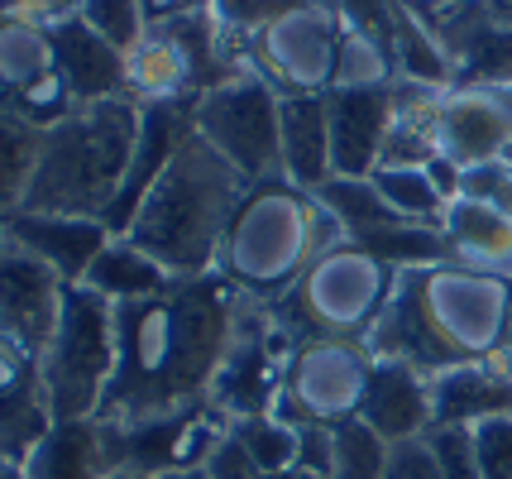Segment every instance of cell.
<instances>
[{
  "mask_svg": "<svg viewBox=\"0 0 512 479\" xmlns=\"http://www.w3.org/2000/svg\"><path fill=\"white\" fill-rule=\"evenodd\" d=\"M245 312L249 297L216 269L178 278L158 297L115 302V374L96 417L144 422L211 403Z\"/></svg>",
  "mask_w": 512,
  "mask_h": 479,
  "instance_id": "cell-1",
  "label": "cell"
},
{
  "mask_svg": "<svg viewBox=\"0 0 512 479\" xmlns=\"http://www.w3.org/2000/svg\"><path fill=\"white\" fill-rule=\"evenodd\" d=\"M512 336V278L479 274L465 264L402 269L398 288L369 331L374 360H402L436 379L455 365L493 360Z\"/></svg>",
  "mask_w": 512,
  "mask_h": 479,
  "instance_id": "cell-2",
  "label": "cell"
},
{
  "mask_svg": "<svg viewBox=\"0 0 512 479\" xmlns=\"http://www.w3.org/2000/svg\"><path fill=\"white\" fill-rule=\"evenodd\" d=\"M245 192V178L197 130H187L173 163L149 187V197L134 211L125 235L144 254H154L173 278L211 274L225 230H230V216H235Z\"/></svg>",
  "mask_w": 512,
  "mask_h": 479,
  "instance_id": "cell-3",
  "label": "cell"
},
{
  "mask_svg": "<svg viewBox=\"0 0 512 479\" xmlns=\"http://www.w3.org/2000/svg\"><path fill=\"white\" fill-rule=\"evenodd\" d=\"M340 240L345 230L316 192L288 178L249 183L221 240L216 274L235 283L249 302H278Z\"/></svg>",
  "mask_w": 512,
  "mask_h": 479,
  "instance_id": "cell-4",
  "label": "cell"
},
{
  "mask_svg": "<svg viewBox=\"0 0 512 479\" xmlns=\"http://www.w3.org/2000/svg\"><path fill=\"white\" fill-rule=\"evenodd\" d=\"M139 144V106L130 96L77 101L72 111L44 130V149L34 163V183L20 211L106 221L130 173Z\"/></svg>",
  "mask_w": 512,
  "mask_h": 479,
  "instance_id": "cell-5",
  "label": "cell"
},
{
  "mask_svg": "<svg viewBox=\"0 0 512 479\" xmlns=\"http://www.w3.org/2000/svg\"><path fill=\"white\" fill-rule=\"evenodd\" d=\"M398 288V269L340 240L316 259L307 274L292 283L278 302H259L268 321L283 331V341H316V336H340V341H369L379 326L388 297Z\"/></svg>",
  "mask_w": 512,
  "mask_h": 479,
  "instance_id": "cell-6",
  "label": "cell"
},
{
  "mask_svg": "<svg viewBox=\"0 0 512 479\" xmlns=\"http://www.w3.org/2000/svg\"><path fill=\"white\" fill-rule=\"evenodd\" d=\"M115 374V302L91 293L87 283H67L63 312L48 345L39 350L48 408L58 422L96 417Z\"/></svg>",
  "mask_w": 512,
  "mask_h": 479,
  "instance_id": "cell-7",
  "label": "cell"
},
{
  "mask_svg": "<svg viewBox=\"0 0 512 479\" xmlns=\"http://www.w3.org/2000/svg\"><path fill=\"white\" fill-rule=\"evenodd\" d=\"M192 130L245 183L283 178V96L254 68L230 72L192 101Z\"/></svg>",
  "mask_w": 512,
  "mask_h": 479,
  "instance_id": "cell-8",
  "label": "cell"
},
{
  "mask_svg": "<svg viewBox=\"0 0 512 479\" xmlns=\"http://www.w3.org/2000/svg\"><path fill=\"white\" fill-rule=\"evenodd\" d=\"M369 374H374V350L364 341H340V336L297 341L288 350L283 384L268 412L297 427H340L364 408Z\"/></svg>",
  "mask_w": 512,
  "mask_h": 479,
  "instance_id": "cell-9",
  "label": "cell"
},
{
  "mask_svg": "<svg viewBox=\"0 0 512 479\" xmlns=\"http://www.w3.org/2000/svg\"><path fill=\"white\" fill-rule=\"evenodd\" d=\"M345 20L335 0H297L249 39V68L278 96H321L335 82Z\"/></svg>",
  "mask_w": 512,
  "mask_h": 479,
  "instance_id": "cell-10",
  "label": "cell"
},
{
  "mask_svg": "<svg viewBox=\"0 0 512 479\" xmlns=\"http://www.w3.org/2000/svg\"><path fill=\"white\" fill-rule=\"evenodd\" d=\"M106 451L111 470H139V475H168V470H201L211 451L230 436V417L216 403H197L182 412L144 417V422H106Z\"/></svg>",
  "mask_w": 512,
  "mask_h": 479,
  "instance_id": "cell-11",
  "label": "cell"
},
{
  "mask_svg": "<svg viewBox=\"0 0 512 479\" xmlns=\"http://www.w3.org/2000/svg\"><path fill=\"white\" fill-rule=\"evenodd\" d=\"M63 278L39 254H29L0 230V336L29 345L34 355L48 345L63 312Z\"/></svg>",
  "mask_w": 512,
  "mask_h": 479,
  "instance_id": "cell-12",
  "label": "cell"
},
{
  "mask_svg": "<svg viewBox=\"0 0 512 479\" xmlns=\"http://www.w3.org/2000/svg\"><path fill=\"white\" fill-rule=\"evenodd\" d=\"M326 120H331L335 178H374L388 130H393V82H383V87H331L326 92Z\"/></svg>",
  "mask_w": 512,
  "mask_h": 479,
  "instance_id": "cell-13",
  "label": "cell"
},
{
  "mask_svg": "<svg viewBox=\"0 0 512 479\" xmlns=\"http://www.w3.org/2000/svg\"><path fill=\"white\" fill-rule=\"evenodd\" d=\"M441 159L460 173L493 163L512 144V92H479V87H450L436 120Z\"/></svg>",
  "mask_w": 512,
  "mask_h": 479,
  "instance_id": "cell-14",
  "label": "cell"
},
{
  "mask_svg": "<svg viewBox=\"0 0 512 479\" xmlns=\"http://www.w3.org/2000/svg\"><path fill=\"white\" fill-rule=\"evenodd\" d=\"M0 230L24 245L29 254H39L63 283H82L91 269V259L106 250L111 230L106 221H77V216H44V211H15L5 216Z\"/></svg>",
  "mask_w": 512,
  "mask_h": 479,
  "instance_id": "cell-15",
  "label": "cell"
},
{
  "mask_svg": "<svg viewBox=\"0 0 512 479\" xmlns=\"http://www.w3.org/2000/svg\"><path fill=\"white\" fill-rule=\"evenodd\" d=\"M436 427H474L489 417H512V360L508 350L493 360L455 365L431 379Z\"/></svg>",
  "mask_w": 512,
  "mask_h": 479,
  "instance_id": "cell-16",
  "label": "cell"
},
{
  "mask_svg": "<svg viewBox=\"0 0 512 479\" xmlns=\"http://www.w3.org/2000/svg\"><path fill=\"white\" fill-rule=\"evenodd\" d=\"M53 34V63L58 77L67 82V92L77 101H111L125 96V53H115L82 15H63V20H48Z\"/></svg>",
  "mask_w": 512,
  "mask_h": 479,
  "instance_id": "cell-17",
  "label": "cell"
},
{
  "mask_svg": "<svg viewBox=\"0 0 512 479\" xmlns=\"http://www.w3.org/2000/svg\"><path fill=\"white\" fill-rule=\"evenodd\" d=\"M359 417H364L388 446H393V441L426 436L436 427L431 379L417 374L412 365H402V360H374V374H369V393H364Z\"/></svg>",
  "mask_w": 512,
  "mask_h": 479,
  "instance_id": "cell-18",
  "label": "cell"
},
{
  "mask_svg": "<svg viewBox=\"0 0 512 479\" xmlns=\"http://www.w3.org/2000/svg\"><path fill=\"white\" fill-rule=\"evenodd\" d=\"M441 235H446L450 264L512 278V216L508 211H493L484 202L455 197L446 206V216H441Z\"/></svg>",
  "mask_w": 512,
  "mask_h": 479,
  "instance_id": "cell-19",
  "label": "cell"
},
{
  "mask_svg": "<svg viewBox=\"0 0 512 479\" xmlns=\"http://www.w3.org/2000/svg\"><path fill=\"white\" fill-rule=\"evenodd\" d=\"M106 475H111V451H106L101 417L53 422V432L24 460V479H106Z\"/></svg>",
  "mask_w": 512,
  "mask_h": 479,
  "instance_id": "cell-20",
  "label": "cell"
},
{
  "mask_svg": "<svg viewBox=\"0 0 512 479\" xmlns=\"http://www.w3.org/2000/svg\"><path fill=\"white\" fill-rule=\"evenodd\" d=\"M283 178L316 192L331 183V120L326 92L321 96H283Z\"/></svg>",
  "mask_w": 512,
  "mask_h": 479,
  "instance_id": "cell-21",
  "label": "cell"
},
{
  "mask_svg": "<svg viewBox=\"0 0 512 479\" xmlns=\"http://www.w3.org/2000/svg\"><path fill=\"white\" fill-rule=\"evenodd\" d=\"M82 283H87L91 293L111 297V302H139V297H158L163 288H173L178 278L168 274L154 254L139 250L130 235H111L106 250L91 259Z\"/></svg>",
  "mask_w": 512,
  "mask_h": 479,
  "instance_id": "cell-22",
  "label": "cell"
},
{
  "mask_svg": "<svg viewBox=\"0 0 512 479\" xmlns=\"http://www.w3.org/2000/svg\"><path fill=\"white\" fill-rule=\"evenodd\" d=\"M53 72H58V63H53L48 20L5 10V15H0V82L10 87V101L20 92H29V87H39Z\"/></svg>",
  "mask_w": 512,
  "mask_h": 479,
  "instance_id": "cell-23",
  "label": "cell"
},
{
  "mask_svg": "<svg viewBox=\"0 0 512 479\" xmlns=\"http://www.w3.org/2000/svg\"><path fill=\"white\" fill-rule=\"evenodd\" d=\"M455 63V87H479V92H512V15L498 0V15L469 34Z\"/></svg>",
  "mask_w": 512,
  "mask_h": 479,
  "instance_id": "cell-24",
  "label": "cell"
},
{
  "mask_svg": "<svg viewBox=\"0 0 512 479\" xmlns=\"http://www.w3.org/2000/svg\"><path fill=\"white\" fill-rule=\"evenodd\" d=\"M39 149H44V130L29 115L15 111L10 101H0V221L24 206Z\"/></svg>",
  "mask_w": 512,
  "mask_h": 479,
  "instance_id": "cell-25",
  "label": "cell"
},
{
  "mask_svg": "<svg viewBox=\"0 0 512 479\" xmlns=\"http://www.w3.org/2000/svg\"><path fill=\"white\" fill-rule=\"evenodd\" d=\"M53 408H48V393H44V379L39 384L20 388L0 403V460L5 465H24L29 451L53 432Z\"/></svg>",
  "mask_w": 512,
  "mask_h": 479,
  "instance_id": "cell-26",
  "label": "cell"
},
{
  "mask_svg": "<svg viewBox=\"0 0 512 479\" xmlns=\"http://www.w3.org/2000/svg\"><path fill=\"white\" fill-rule=\"evenodd\" d=\"M369 183L379 187V197L398 216L422 221V226H441V216H446V206H450V197L441 192L431 168H374Z\"/></svg>",
  "mask_w": 512,
  "mask_h": 479,
  "instance_id": "cell-27",
  "label": "cell"
},
{
  "mask_svg": "<svg viewBox=\"0 0 512 479\" xmlns=\"http://www.w3.org/2000/svg\"><path fill=\"white\" fill-rule=\"evenodd\" d=\"M230 436L254 456V465L264 475H278V470L297 465V446H302V427L297 422H283L273 412H254V417H235Z\"/></svg>",
  "mask_w": 512,
  "mask_h": 479,
  "instance_id": "cell-28",
  "label": "cell"
},
{
  "mask_svg": "<svg viewBox=\"0 0 512 479\" xmlns=\"http://www.w3.org/2000/svg\"><path fill=\"white\" fill-rule=\"evenodd\" d=\"M388 441L364 417L331 427V479H383L388 470Z\"/></svg>",
  "mask_w": 512,
  "mask_h": 479,
  "instance_id": "cell-29",
  "label": "cell"
},
{
  "mask_svg": "<svg viewBox=\"0 0 512 479\" xmlns=\"http://www.w3.org/2000/svg\"><path fill=\"white\" fill-rule=\"evenodd\" d=\"M398 68H393V53L383 44H374L369 34H359L345 24L340 34V53H335V82L331 87H383L393 82Z\"/></svg>",
  "mask_w": 512,
  "mask_h": 479,
  "instance_id": "cell-30",
  "label": "cell"
},
{
  "mask_svg": "<svg viewBox=\"0 0 512 479\" xmlns=\"http://www.w3.org/2000/svg\"><path fill=\"white\" fill-rule=\"evenodd\" d=\"M77 15H82V20H87L115 53H125V58H130L134 48L144 44V34H149L144 0H82Z\"/></svg>",
  "mask_w": 512,
  "mask_h": 479,
  "instance_id": "cell-31",
  "label": "cell"
},
{
  "mask_svg": "<svg viewBox=\"0 0 512 479\" xmlns=\"http://www.w3.org/2000/svg\"><path fill=\"white\" fill-rule=\"evenodd\" d=\"M288 5H297V0H211V15H216V24H221L230 39H240L249 48V39L264 24L278 20Z\"/></svg>",
  "mask_w": 512,
  "mask_h": 479,
  "instance_id": "cell-32",
  "label": "cell"
},
{
  "mask_svg": "<svg viewBox=\"0 0 512 479\" xmlns=\"http://www.w3.org/2000/svg\"><path fill=\"white\" fill-rule=\"evenodd\" d=\"M474 456H479V479H512V417H489L474 422Z\"/></svg>",
  "mask_w": 512,
  "mask_h": 479,
  "instance_id": "cell-33",
  "label": "cell"
},
{
  "mask_svg": "<svg viewBox=\"0 0 512 479\" xmlns=\"http://www.w3.org/2000/svg\"><path fill=\"white\" fill-rule=\"evenodd\" d=\"M455 197H469V202H484L493 211H508L512 216V163L493 159V163H479V168H465Z\"/></svg>",
  "mask_w": 512,
  "mask_h": 479,
  "instance_id": "cell-34",
  "label": "cell"
},
{
  "mask_svg": "<svg viewBox=\"0 0 512 479\" xmlns=\"http://www.w3.org/2000/svg\"><path fill=\"white\" fill-rule=\"evenodd\" d=\"M436 465L446 479H479V456H474V432L469 427H431L426 432Z\"/></svg>",
  "mask_w": 512,
  "mask_h": 479,
  "instance_id": "cell-35",
  "label": "cell"
},
{
  "mask_svg": "<svg viewBox=\"0 0 512 479\" xmlns=\"http://www.w3.org/2000/svg\"><path fill=\"white\" fill-rule=\"evenodd\" d=\"M383 479H446V475H441V465H436L431 441H426V436H412V441H393Z\"/></svg>",
  "mask_w": 512,
  "mask_h": 479,
  "instance_id": "cell-36",
  "label": "cell"
},
{
  "mask_svg": "<svg viewBox=\"0 0 512 479\" xmlns=\"http://www.w3.org/2000/svg\"><path fill=\"white\" fill-rule=\"evenodd\" d=\"M29 384H39V355H34L29 345L0 336V403Z\"/></svg>",
  "mask_w": 512,
  "mask_h": 479,
  "instance_id": "cell-37",
  "label": "cell"
},
{
  "mask_svg": "<svg viewBox=\"0 0 512 479\" xmlns=\"http://www.w3.org/2000/svg\"><path fill=\"white\" fill-rule=\"evenodd\" d=\"M201 470H206V479H264V470L254 465V456H249L235 436H225Z\"/></svg>",
  "mask_w": 512,
  "mask_h": 479,
  "instance_id": "cell-38",
  "label": "cell"
},
{
  "mask_svg": "<svg viewBox=\"0 0 512 479\" xmlns=\"http://www.w3.org/2000/svg\"><path fill=\"white\" fill-rule=\"evenodd\" d=\"M297 470H307L312 479H331V427H302Z\"/></svg>",
  "mask_w": 512,
  "mask_h": 479,
  "instance_id": "cell-39",
  "label": "cell"
},
{
  "mask_svg": "<svg viewBox=\"0 0 512 479\" xmlns=\"http://www.w3.org/2000/svg\"><path fill=\"white\" fill-rule=\"evenodd\" d=\"M211 0H144V15L149 24H173V20H187V15H201Z\"/></svg>",
  "mask_w": 512,
  "mask_h": 479,
  "instance_id": "cell-40",
  "label": "cell"
},
{
  "mask_svg": "<svg viewBox=\"0 0 512 479\" xmlns=\"http://www.w3.org/2000/svg\"><path fill=\"white\" fill-rule=\"evenodd\" d=\"M5 5L20 15H34V20H63V15H77L82 0H5Z\"/></svg>",
  "mask_w": 512,
  "mask_h": 479,
  "instance_id": "cell-41",
  "label": "cell"
},
{
  "mask_svg": "<svg viewBox=\"0 0 512 479\" xmlns=\"http://www.w3.org/2000/svg\"><path fill=\"white\" fill-rule=\"evenodd\" d=\"M407 10H417V15H441L450 5H465V0H402Z\"/></svg>",
  "mask_w": 512,
  "mask_h": 479,
  "instance_id": "cell-42",
  "label": "cell"
},
{
  "mask_svg": "<svg viewBox=\"0 0 512 479\" xmlns=\"http://www.w3.org/2000/svg\"><path fill=\"white\" fill-rule=\"evenodd\" d=\"M154 479H206V470H168V475H154Z\"/></svg>",
  "mask_w": 512,
  "mask_h": 479,
  "instance_id": "cell-43",
  "label": "cell"
},
{
  "mask_svg": "<svg viewBox=\"0 0 512 479\" xmlns=\"http://www.w3.org/2000/svg\"><path fill=\"white\" fill-rule=\"evenodd\" d=\"M264 479H312V475H307V470H297V465H292V470H278V475H264Z\"/></svg>",
  "mask_w": 512,
  "mask_h": 479,
  "instance_id": "cell-44",
  "label": "cell"
},
{
  "mask_svg": "<svg viewBox=\"0 0 512 479\" xmlns=\"http://www.w3.org/2000/svg\"><path fill=\"white\" fill-rule=\"evenodd\" d=\"M0 479H24V465H5L0 460Z\"/></svg>",
  "mask_w": 512,
  "mask_h": 479,
  "instance_id": "cell-45",
  "label": "cell"
},
{
  "mask_svg": "<svg viewBox=\"0 0 512 479\" xmlns=\"http://www.w3.org/2000/svg\"><path fill=\"white\" fill-rule=\"evenodd\" d=\"M106 479H154V475H139V470H111Z\"/></svg>",
  "mask_w": 512,
  "mask_h": 479,
  "instance_id": "cell-46",
  "label": "cell"
},
{
  "mask_svg": "<svg viewBox=\"0 0 512 479\" xmlns=\"http://www.w3.org/2000/svg\"><path fill=\"white\" fill-rule=\"evenodd\" d=\"M503 10H508V15H512V0H503Z\"/></svg>",
  "mask_w": 512,
  "mask_h": 479,
  "instance_id": "cell-47",
  "label": "cell"
},
{
  "mask_svg": "<svg viewBox=\"0 0 512 479\" xmlns=\"http://www.w3.org/2000/svg\"><path fill=\"white\" fill-rule=\"evenodd\" d=\"M503 159H508V163H512V144H508V154H503Z\"/></svg>",
  "mask_w": 512,
  "mask_h": 479,
  "instance_id": "cell-48",
  "label": "cell"
},
{
  "mask_svg": "<svg viewBox=\"0 0 512 479\" xmlns=\"http://www.w3.org/2000/svg\"><path fill=\"white\" fill-rule=\"evenodd\" d=\"M508 360H512V336H508Z\"/></svg>",
  "mask_w": 512,
  "mask_h": 479,
  "instance_id": "cell-49",
  "label": "cell"
}]
</instances>
